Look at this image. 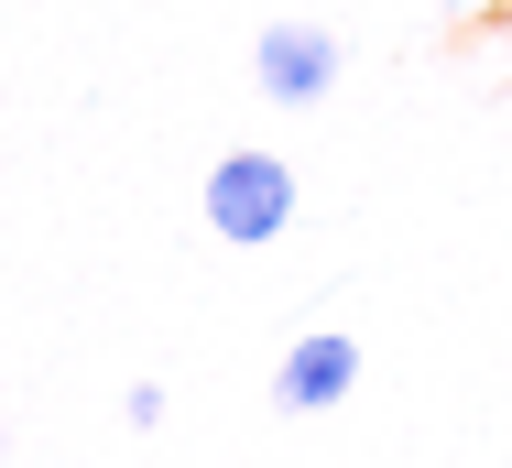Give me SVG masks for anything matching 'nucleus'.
Instances as JSON below:
<instances>
[{"mask_svg": "<svg viewBox=\"0 0 512 468\" xmlns=\"http://www.w3.org/2000/svg\"><path fill=\"white\" fill-rule=\"evenodd\" d=\"M349 381H360V349H349L338 327H316V338H295V349L273 360V403H284V414H327V403H349Z\"/></svg>", "mask_w": 512, "mask_h": 468, "instance_id": "3", "label": "nucleus"}, {"mask_svg": "<svg viewBox=\"0 0 512 468\" xmlns=\"http://www.w3.org/2000/svg\"><path fill=\"white\" fill-rule=\"evenodd\" d=\"M447 11H469V0H447Z\"/></svg>", "mask_w": 512, "mask_h": 468, "instance_id": "5", "label": "nucleus"}, {"mask_svg": "<svg viewBox=\"0 0 512 468\" xmlns=\"http://www.w3.org/2000/svg\"><path fill=\"white\" fill-rule=\"evenodd\" d=\"M251 77L273 109H316V98L338 88V33H316V22H273L262 44H251Z\"/></svg>", "mask_w": 512, "mask_h": 468, "instance_id": "2", "label": "nucleus"}, {"mask_svg": "<svg viewBox=\"0 0 512 468\" xmlns=\"http://www.w3.org/2000/svg\"><path fill=\"white\" fill-rule=\"evenodd\" d=\"M164 403H175L164 381H131V392H120V414H131V436H153V425H164Z\"/></svg>", "mask_w": 512, "mask_h": 468, "instance_id": "4", "label": "nucleus"}, {"mask_svg": "<svg viewBox=\"0 0 512 468\" xmlns=\"http://www.w3.org/2000/svg\"><path fill=\"white\" fill-rule=\"evenodd\" d=\"M207 229L229 240V251H262V240H284L295 229V164L284 153H218L207 164Z\"/></svg>", "mask_w": 512, "mask_h": 468, "instance_id": "1", "label": "nucleus"}]
</instances>
